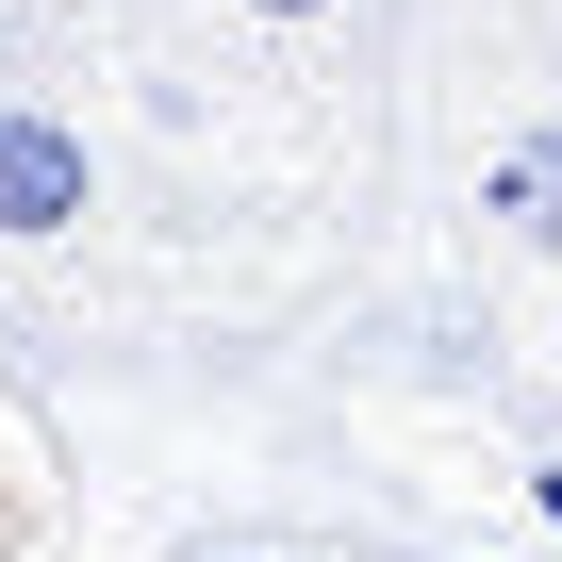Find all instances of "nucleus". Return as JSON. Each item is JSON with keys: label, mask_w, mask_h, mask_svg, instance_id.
<instances>
[{"label": "nucleus", "mask_w": 562, "mask_h": 562, "mask_svg": "<svg viewBox=\"0 0 562 562\" xmlns=\"http://www.w3.org/2000/svg\"><path fill=\"white\" fill-rule=\"evenodd\" d=\"M414 265V0H0V381L331 447Z\"/></svg>", "instance_id": "obj_1"}, {"label": "nucleus", "mask_w": 562, "mask_h": 562, "mask_svg": "<svg viewBox=\"0 0 562 562\" xmlns=\"http://www.w3.org/2000/svg\"><path fill=\"white\" fill-rule=\"evenodd\" d=\"M414 265L496 331L562 281V0H414Z\"/></svg>", "instance_id": "obj_2"}, {"label": "nucleus", "mask_w": 562, "mask_h": 562, "mask_svg": "<svg viewBox=\"0 0 562 562\" xmlns=\"http://www.w3.org/2000/svg\"><path fill=\"white\" fill-rule=\"evenodd\" d=\"M331 513H348V562H496L480 529H447L430 496H397V480H364V463H331Z\"/></svg>", "instance_id": "obj_3"}, {"label": "nucleus", "mask_w": 562, "mask_h": 562, "mask_svg": "<svg viewBox=\"0 0 562 562\" xmlns=\"http://www.w3.org/2000/svg\"><path fill=\"white\" fill-rule=\"evenodd\" d=\"M513 480H529V513H546V529H562V463H513Z\"/></svg>", "instance_id": "obj_4"}]
</instances>
